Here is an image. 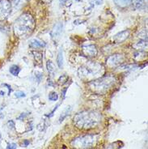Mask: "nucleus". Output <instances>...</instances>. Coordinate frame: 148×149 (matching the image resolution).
<instances>
[{
    "instance_id": "obj_1",
    "label": "nucleus",
    "mask_w": 148,
    "mask_h": 149,
    "mask_svg": "<svg viewBox=\"0 0 148 149\" xmlns=\"http://www.w3.org/2000/svg\"><path fill=\"white\" fill-rule=\"evenodd\" d=\"M100 113L95 110H84L78 113L73 118L74 126L82 130H89L98 126L101 122Z\"/></svg>"
},
{
    "instance_id": "obj_2",
    "label": "nucleus",
    "mask_w": 148,
    "mask_h": 149,
    "mask_svg": "<svg viewBox=\"0 0 148 149\" xmlns=\"http://www.w3.org/2000/svg\"><path fill=\"white\" fill-rule=\"evenodd\" d=\"M34 28V19L28 13L22 14L13 24L14 33L17 37H26L33 33Z\"/></svg>"
},
{
    "instance_id": "obj_3",
    "label": "nucleus",
    "mask_w": 148,
    "mask_h": 149,
    "mask_svg": "<svg viewBox=\"0 0 148 149\" xmlns=\"http://www.w3.org/2000/svg\"><path fill=\"white\" fill-rule=\"evenodd\" d=\"M104 73V68L100 63L88 62L79 68L78 74L82 79L92 81Z\"/></svg>"
},
{
    "instance_id": "obj_4",
    "label": "nucleus",
    "mask_w": 148,
    "mask_h": 149,
    "mask_svg": "<svg viewBox=\"0 0 148 149\" xmlns=\"http://www.w3.org/2000/svg\"><path fill=\"white\" fill-rule=\"evenodd\" d=\"M116 82L117 79L114 76H104L91 81L89 83V88L96 94H104L111 89Z\"/></svg>"
},
{
    "instance_id": "obj_5",
    "label": "nucleus",
    "mask_w": 148,
    "mask_h": 149,
    "mask_svg": "<svg viewBox=\"0 0 148 149\" xmlns=\"http://www.w3.org/2000/svg\"><path fill=\"white\" fill-rule=\"evenodd\" d=\"M97 140L96 134H84L74 138L71 141V146L75 149H89L96 145Z\"/></svg>"
},
{
    "instance_id": "obj_6",
    "label": "nucleus",
    "mask_w": 148,
    "mask_h": 149,
    "mask_svg": "<svg viewBox=\"0 0 148 149\" xmlns=\"http://www.w3.org/2000/svg\"><path fill=\"white\" fill-rule=\"evenodd\" d=\"M126 57L123 54H113L109 56L106 60V64L109 68L117 67L125 63Z\"/></svg>"
},
{
    "instance_id": "obj_7",
    "label": "nucleus",
    "mask_w": 148,
    "mask_h": 149,
    "mask_svg": "<svg viewBox=\"0 0 148 149\" xmlns=\"http://www.w3.org/2000/svg\"><path fill=\"white\" fill-rule=\"evenodd\" d=\"M11 11V4L8 0L0 1V19H5L10 15Z\"/></svg>"
},
{
    "instance_id": "obj_8",
    "label": "nucleus",
    "mask_w": 148,
    "mask_h": 149,
    "mask_svg": "<svg viewBox=\"0 0 148 149\" xmlns=\"http://www.w3.org/2000/svg\"><path fill=\"white\" fill-rule=\"evenodd\" d=\"M82 50H83V53L84 55L88 56V57H95L97 55V53H98L96 45H92V44L83 45L82 48Z\"/></svg>"
},
{
    "instance_id": "obj_9",
    "label": "nucleus",
    "mask_w": 148,
    "mask_h": 149,
    "mask_svg": "<svg viewBox=\"0 0 148 149\" xmlns=\"http://www.w3.org/2000/svg\"><path fill=\"white\" fill-rule=\"evenodd\" d=\"M129 37H130V31L124 30V31H122V32L116 34L114 37H113V39L116 43H122Z\"/></svg>"
},
{
    "instance_id": "obj_10",
    "label": "nucleus",
    "mask_w": 148,
    "mask_h": 149,
    "mask_svg": "<svg viewBox=\"0 0 148 149\" xmlns=\"http://www.w3.org/2000/svg\"><path fill=\"white\" fill-rule=\"evenodd\" d=\"M63 30V24L61 22H58L55 24L53 27L52 30L50 32V36L53 38H57L60 37V35L62 34Z\"/></svg>"
},
{
    "instance_id": "obj_11",
    "label": "nucleus",
    "mask_w": 148,
    "mask_h": 149,
    "mask_svg": "<svg viewBox=\"0 0 148 149\" xmlns=\"http://www.w3.org/2000/svg\"><path fill=\"white\" fill-rule=\"evenodd\" d=\"M29 46L32 48L37 49V48H43L45 46V43L43 41H40L38 39H33L29 42Z\"/></svg>"
},
{
    "instance_id": "obj_12",
    "label": "nucleus",
    "mask_w": 148,
    "mask_h": 149,
    "mask_svg": "<svg viewBox=\"0 0 148 149\" xmlns=\"http://www.w3.org/2000/svg\"><path fill=\"white\" fill-rule=\"evenodd\" d=\"M113 2L120 8H126L130 5L133 0H113Z\"/></svg>"
},
{
    "instance_id": "obj_13",
    "label": "nucleus",
    "mask_w": 148,
    "mask_h": 149,
    "mask_svg": "<svg viewBox=\"0 0 148 149\" xmlns=\"http://www.w3.org/2000/svg\"><path fill=\"white\" fill-rule=\"evenodd\" d=\"M64 59H63V49H60L59 52L58 54V56H57V64L59 68H63V63H64Z\"/></svg>"
},
{
    "instance_id": "obj_14",
    "label": "nucleus",
    "mask_w": 148,
    "mask_h": 149,
    "mask_svg": "<svg viewBox=\"0 0 148 149\" xmlns=\"http://www.w3.org/2000/svg\"><path fill=\"white\" fill-rule=\"evenodd\" d=\"M9 71H10V73H11L12 75L16 76V75H18L19 73L20 72V68H19V67L17 66V65H12V66L10 67Z\"/></svg>"
},
{
    "instance_id": "obj_15",
    "label": "nucleus",
    "mask_w": 148,
    "mask_h": 149,
    "mask_svg": "<svg viewBox=\"0 0 148 149\" xmlns=\"http://www.w3.org/2000/svg\"><path fill=\"white\" fill-rule=\"evenodd\" d=\"M135 46L138 49H145L147 48V42L146 40H141V41H138Z\"/></svg>"
},
{
    "instance_id": "obj_16",
    "label": "nucleus",
    "mask_w": 148,
    "mask_h": 149,
    "mask_svg": "<svg viewBox=\"0 0 148 149\" xmlns=\"http://www.w3.org/2000/svg\"><path fill=\"white\" fill-rule=\"evenodd\" d=\"M134 5L135 8L137 9H142V8H145V2L144 0H134Z\"/></svg>"
},
{
    "instance_id": "obj_17",
    "label": "nucleus",
    "mask_w": 148,
    "mask_h": 149,
    "mask_svg": "<svg viewBox=\"0 0 148 149\" xmlns=\"http://www.w3.org/2000/svg\"><path fill=\"white\" fill-rule=\"evenodd\" d=\"M70 110H71V107H69V108H67V109H65V110H64V112L62 113V115L60 116V118H59L60 123H62L63 120L65 119L67 116L69 115V113L70 112Z\"/></svg>"
},
{
    "instance_id": "obj_18",
    "label": "nucleus",
    "mask_w": 148,
    "mask_h": 149,
    "mask_svg": "<svg viewBox=\"0 0 148 149\" xmlns=\"http://www.w3.org/2000/svg\"><path fill=\"white\" fill-rule=\"evenodd\" d=\"M46 67H47V70H48L49 72H50V73H52L54 71H55V66H54V64L53 63L51 60H49L48 62H47V63H46Z\"/></svg>"
},
{
    "instance_id": "obj_19",
    "label": "nucleus",
    "mask_w": 148,
    "mask_h": 149,
    "mask_svg": "<svg viewBox=\"0 0 148 149\" xmlns=\"http://www.w3.org/2000/svg\"><path fill=\"white\" fill-rule=\"evenodd\" d=\"M58 99V95L55 92H51L49 94V100L51 101H57Z\"/></svg>"
},
{
    "instance_id": "obj_20",
    "label": "nucleus",
    "mask_w": 148,
    "mask_h": 149,
    "mask_svg": "<svg viewBox=\"0 0 148 149\" xmlns=\"http://www.w3.org/2000/svg\"><path fill=\"white\" fill-rule=\"evenodd\" d=\"M24 2H25V0H12V4L11 5L14 8H17L19 6H21Z\"/></svg>"
},
{
    "instance_id": "obj_21",
    "label": "nucleus",
    "mask_w": 148,
    "mask_h": 149,
    "mask_svg": "<svg viewBox=\"0 0 148 149\" xmlns=\"http://www.w3.org/2000/svg\"><path fill=\"white\" fill-rule=\"evenodd\" d=\"M34 57H35V59L37 60V63H41V59H42V55L41 53L34 52Z\"/></svg>"
},
{
    "instance_id": "obj_22",
    "label": "nucleus",
    "mask_w": 148,
    "mask_h": 149,
    "mask_svg": "<svg viewBox=\"0 0 148 149\" xmlns=\"http://www.w3.org/2000/svg\"><path fill=\"white\" fill-rule=\"evenodd\" d=\"M67 75H63V76H61L58 79V82H59L60 84H64L65 83H67Z\"/></svg>"
},
{
    "instance_id": "obj_23",
    "label": "nucleus",
    "mask_w": 148,
    "mask_h": 149,
    "mask_svg": "<svg viewBox=\"0 0 148 149\" xmlns=\"http://www.w3.org/2000/svg\"><path fill=\"white\" fill-rule=\"evenodd\" d=\"M25 93L24 92H21V91H18L15 93V97H17V98H22V97H25Z\"/></svg>"
},
{
    "instance_id": "obj_24",
    "label": "nucleus",
    "mask_w": 148,
    "mask_h": 149,
    "mask_svg": "<svg viewBox=\"0 0 148 149\" xmlns=\"http://www.w3.org/2000/svg\"><path fill=\"white\" fill-rule=\"evenodd\" d=\"M16 148H17V145L15 143H10L8 144L7 149H16Z\"/></svg>"
},
{
    "instance_id": "obj_25",
    "label": "nucleus",
    "mask_w": 148,
    "mask_h": 149,
    "mask_svg": "<svg viewBox=\"0 0 148 149\" xmlns=\"http://www.w3.org/2000/svg\"><path fill=\"white\" fill-rule=\"evenodd\" d=\"M95 2H96V3L97 5H100V4H102L103 3V0H94Z\"/></svg>"
},
{
    "instance_id": "obj_26",
    "label": "nucleus",
    "mask_w": 148,
    "mask_h": 149,
    "mask_svg": "<svg viewBox=\"0 0 148 149\" xmlns=\"http://www.w3.org/2000/svg\"><path fill=\"white\" fill-rule=\"evenodd\" d=\"M42 1H43L44 3H49L52 0H42Z\"/></svg>"
},
{
    "instance_id": "obj_27",
    "label": "nucleus",
    "mask_w": 148,
    "mask_h": 149,
    "mask_svg": "<svg viewBox=\"0 0 148 149\" xmlns=\"http://www.w3.org/2000/svg\"><path fill=\"white\" fill-rule=\"evenodd\" d=\"M28 143H29V142H28V141H27V140H26V141H24V144H25V146L28 145Z\"/></svg>"
},
{
    "instance_id": "obj_28",
    "label": "nucleus",
    "mask_w": 148,
    "mask_h": 149,
    "mask_svg": "<svg viewBox=\"0 0 148 149\" xmlns=\"http://www.w3.org/2000/svg\"><path fill=\"white\" fill-rule=\"evenodd\" d=\"M3 109V108H0V112H1V110Z\"/></svg>"
},
{
    "instance_id": "obj_29",
    "label": "nucleus",
    "mask_w": 148,
    "mask_h": 149,
    "mask_svg": "<svg viewBox=\"0 0 148 149\" xmlns=\"http://www.w3.org/2000/svg\"><path fill=\"white\" fill-rule=\"evenodd\" d=\"M77 1H80V0H77Z\"/></svg>"
}]
</instances>
